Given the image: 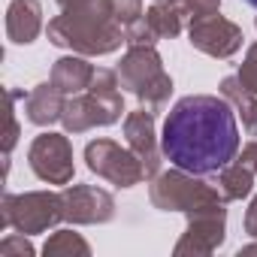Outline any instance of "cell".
Wrapping results in <instances>:
<instances>
[{"label": "cell", "mask_w": 257, "mask_h": 257, "mask_svg": "<svg viewBox=\"0 0 257 257\" xmlns=\"http://www.w3.org/2000/svg\"><path fill=\"white\" fill-rule=\"evenodd\" d=\"M161 152L173 167L197 176L224 170L239 155L236 109L212 94L182 97L164 121Z\"/></svg>", "instance_id": "1"}, {"label": "cell", "mask_w": 257, "mask_h": 257, "mask_svg": "<svg viewBox=\"0 0 257 257\" xmlns=\"http://www.w3.org/2000/svg\"><path fill=\"white\" fill-rule=\"evenodd\" d=\"M46 34L58 49H70L85 58L112 55L124 43V28L112 13V0H79L49 22Z\"/></svg>", "instance_id": "2"}, {"label": "cell", "mask_w": 257, "mask_h": 257, "mask_svg": "<svg viewBox=\"0 0 257 257\" xmlns=\"http://www.w3.org/2000/svg\"><path fill=\"white\" fill-rule=\"evenodd\" d=\"M121 82L115 70L97 67L94 79L88 85V94L67 97L61 124L67 134H85L91 127H109L121 118L124 112V97H121Z\"/></svg>", "instance_id": "3"}, {"label": "cell", "mask_w": 257, "mask_h": 257, "mask_svg": "<svg viewBox=\"0 0 257 257\" xmlns=\"http://www.w3.org/2000/svg\"><path fill=\"white\" fill-rule=\"evenodd\" d=\"M118 82L121 88H127L143 109L149 112H161L170 103L173 94V79L164 70L161 55L155 52V46H131L124 52L121 64H118Z\"/></svg>", "instance_id": "4"}, {"label": "cell", "mask_w": 257, "mask_h": 257, "mask_svg": "<svg viewBox=\"0 0 257 257\" xmlns=\"http://www.w3.org/2000/svg\"><path fill=\"white\" fill-rule=\"evenodd\" d=\"M58 221H64V200L55 191H28V194H4L0 227H13L19 233H46Z\"/></svg>", "instance_id": "5"}, {"label": "cell", "mask_w": 257, "mask_h": 257, "mask_svg": "<svg viewBox=\"0 0 257 257\" xmlns=\"http://www.w3.org/2000/svg\"><path fill=\"white\" fill-rule=\"evenodd\" d=\"M149 197H152V206L161 209V212H188L197 203L224 200L218 185H209L197 173H188V170H179V167L167 170V173H158L149 185Z\"/></svg>", "instance_id": "6"}, {"label": "cell", "mask_w": 257, "mask_h": 257, "mask_svg": "<svg viewBox=\"0 0 257 257\" xmlns=\"http://www.w3.org/2000/svg\"><path fill=\"white\" fill-rule=\"evenodd\" d=\"M188 215V230L185 236L176 242L173 254H194V257H206L215 254L224 245V230H227V209L224 200H206L197 203L194 209L185 212Z\"/></svg>", "instance_id": "7"}, {"label": "cell", "mask_w": 257, "mask_h": 257, "mask_svg": "<svg viewBox=\"0 0 257 257\" xmlns=\"http://www.w3.org/2000/svg\"><path fill=\"white\" fill-rule=\"evenodd\" d=\"M85 164L91 173H97L100 179L118 185V188H134L146 179L143 161L131 152V149H121L112 140H94L85 146Z\"/></svg>", "instance_id": "8"}, {"label": "cell", "mask_w": 257, "mask_h": 257, "mask_svg": "<svg viewBox=\"0 0 257 257\" xmlns=\"http://www.w3.org/2000/svg\"><path fill=\"white\" fill-rule=\"evenodd\" d=\"M28 164L37 179L49 185H70L73 182V146L64 134H40L28 149Z\"/></svg>", "instance_id": "9"}, {"label": "cell", "mask_w": 257, "mask_h": 257, "mask_svg": "<svg viewBox=\"0 0 257 257\" xmlns=\"http://www.w3.org/2000/svg\"><path fill=\"white\" fill-rule=\"evenodd\" d=\"M188 40H191V46L197 52L224 61V58H233L242 49V40L245 37H242V28L239 25H233L230 19H224V16L215 13V16H206V19L191 22Z\"/></svg>", "instance_id": "10"}, {"label": "cell", "mask_w": 257, "mask_h": 257, "mask_svg": "<svg viewBox=\"0 0 257 257\" xmlns=\"http://www.w3.org/2000/svg\"><path fill=\"white\" fill-rule=\"evenodd\" d=\"M64 221L70 224H106L115 218V200L109 191L94 185H67L61 191Z\"/></svg>", "instance_id": "11"}, {"label": "cell", "mask_w": 257, "mask_h": 257, "mask_svg": "<svg viewBox=\"0 0 257 257\" xmlns=\"http://www.w3.org/2000/svg\"><path fill=\"white\" fill-rule=\"evenodd\" d=\"M124 140H127V149L143 161L146 179H155L161 173V158H164V152L158 146V134H155V112H149L143 106L137 112H127Z\"/></svg>", "instance_id": "12"}, {"label": "cell", "mask_w": 257, "mask_h": 257, "mask_svg": "<svg viewBox=\"0 0 257 257\" xmlns=\"http://www.w3.org/2000/svg\"><path fill=\"white\" fill-rule=\"evenodd\" d=\"M43 31V7L40 0H13L7 10V37L16 46H28Z\"/></svg>", "instance_id": "13"}, {"label": "cell", "mask_w": 257, "mask_h": 257, "mask_svg": "<svg viewBox=\"0 0 257 257\" xmlns=\"http://www.w3.org/2000/svg\"><path fill=\"white\" fill-rule=\"evenodd\" d=\"M94 64H88V58L85 55H64V58H58L55 61V67H52V82H55V88L64 94V97H76V94H85L88 91V85H91V79H94Z\"/></svg>", "instance_id": "14"}, {"label": "cell", "mask_w": 257, "mask_h": 257, "mask_svg": "<svg viewBox=\"0 0 257 257\" xmlns=\"http://www.w3.org/2000/svg\"><path fill=\"white\" fill-rule=\"evenodd\" d=\"M64 94L55 88V82H40L28 97H25V112H28V121L37 124V127H49L55 121H61L64 115Z\"/></svg>", "instance_id": "15"}, {"label": "cell", "mask_w": 257, "mask_h": 257, "mask_svg": "<svg viewBox=\"0 0 257 257\" xmlns=\"http://www.w3.org/2000/svg\"><path fill=\"white\" fill-rule=\"evenodd\" d=\"M221 97L230 100V106L236 109V115L242 118V127L248 137H257V94H251L239 76H227L221 82Z\"/></svg>", "instance_id": "16"}, {"label": "cell", "mask_w": 257, "mask_h": 257, "mask_svg": "<svg viewBox=\"0 0 257 257\" xmlns=\"http://www.w3.org/2000/svg\"><path fill=\"white\" fill-rule=\"evenodd\" d=\"M146 19L152 25V31L158 34V40H173L182 34L188 16L182 10L179 0H155V4L146 10Z\"/></svg>", "instance_id": "17"}, {"label": "cell", "mask_w": 257, "mask_h": 257, "mask_svg": "<svg viewBox=\"0 0 257 257\" xmlns=\"http://www.w3.org/2000/svg\"><path fill=\"white\" fill-rule=\"evenodd\" d=\"M254 176H257V173H251V170L242 167L239 161H233V164H227L224 170H218V182H215V185H218L224 203H233V200L248 197L251 188H254Z\"/></svg>", "instance_id": "18"}, {"label": "cell", "mask_w": 257, "mask_h": 257, "mask_svg": "<svg viewBox=\"0 0 257 257\" xmlns=\"http://www.w3.org/2000/svg\"><path fill=\"white\" fill-rule=\"evenodd\" d=\"M43 254L46 257H88L91 254V245L79 233H73V230H55L46 239Z\"/></svg>", "instance_id": "19"}, {"label": "cell", "mask_w": 257, "mask_h": 257, "mask_svg": "<svg viewBox=\"0 0 257 257\" xmlns=\"http://www.w3.org/2000/svg\"><path fill=\"white\" fill-rule=\"evenodd\" d=\"M124 43H127V46H155V43H158V34L152 31L146 13H143L137 22H131V25L124 28Z\"/></svg>", "instance_id": "20"}, {"label": "cell", "mask_w": 257, "mask_h": 257, "mask_svg": "<svg viewBox=\"0 0 257 257\" xmlns=\"http://www.w3.org/2000/svg\"><path fill=\"white\" fill-rule=\"evenodd\" d=\"M0 254L4 257H34V245L28 242V233H10L0 242Z\"/></svg>", "instance_id": "21"}, {"label": "cell", "mask_w": 257, "mask_h": 257, "mask_svg": "<svg viewBox=\"0 0 257 257\" xmlns=\"http://www.w3.org/2000/svg\"><path fill=\"white\" fill-rule=\"evenodd\" d=\"M239 82L251 91V94H257V43L245 52V61H242V67H239Z\"/></svg>", "instance_id": "22"}, {"label": "cell", "mask_w": 257, "mask_h": 257, "mask_svg": "<svg viewBox=\"0 0 257 257\" xmlns=\"http://www.w3.org/2000/svg\"><path fill=\"white\" fill-rule=\"evenodd\" d=\"M188 22H197V19H206V16H215L221 10V0H179Z\"/></svg>", "instance_id": "23"}, {"label": "cell", "mask_w": 257, "mask_h": 257, "mask_svg": "<svg viewBox=\"0 0 257 257\" xmlns=\"http://www.w3.org/2000/svg\"><path fill=\"white\" fill-rule=\"evenodd\" d=\"M112 13H115L118 25L127 28L131 22H137L143 16V0H112Z\"/></svg>", "instance_id": "24"}, {"label": "cell", "mask_w": 257, "mask_h": 257, "mask_svg": "<svg viewBox=\"0 0 257 257\" xmlns=\"http://www.w3.org/2000/svg\"><path fill=\"white\" fill-rule=\"evenodd\" d=\"M19 143V121H16V112L10 109V124H7V140H4V155L10 158V152L16 149Z\"/></svg>", "instance_id": "25"}, {"label": "cell", "mask_w": 257, "mask_h": 257, "mask_svg": "<svg viewBox=\"0 0 257 257\" xmlns=\"http://www.w3.org/2000/svg\"><path fill=\"white\" fill-rule=\"evenodd\" d=\"M236 161H239L242 167H248L251 173H257V143H248V146L236 155Z\"/></svg>", "instance_id": "26"}, {"label": "cell", "mask_w": 257, "mask_h": 257, "mask_svg": "<svg viewBox=\"0 0 257 257\" xmlns=\"http://www.w3.org/2000/svg\"><path fill=\"white\" fill-rule=\"evenodd\" d=\"M245 233H248L251 239H257V194H254L251 206L245 209Z\"/></svg>", "instance_id": "27"}, {"label": "cell", "mask_w": 257, "mask_h": 257, "mask_svg": "<svg viewBox=\"0 0 257 257\" xmlns=\"http://www.w3.org/2000/svg\"><path fill=\"white\" fill-rule=\"evenodd\" d=\"M248 254H257V242H254V245H245V248H239V257H248Z\"/></svg>", "instance_id": "28"}, {"label": "cell", "mask_w": 257, "mask_h": 257, "mask_svg": "<svg viewBox=\"0 0 257 257\" xmlns=\"http://www.w3.org/2000/svg\"><path fill=\"white\" fill-rule=\"evenodd\" d=\"M73 4H79V0H58V7H61V10H67V7H73Z\"/></svg>", "instance_id": "29"}, {"label": "cell", "mask_w": 257, "mask_h": 257, "mask_svg": "<svg viewBox=\"0 0 257 257\" xmlns=\"http://www.w3.org/2000/svg\"><path fill=\"white\" fill-rule=\"evenodd\" d=\"M245 4H248V7H254V10H257V0H245Z\"/></svg>", "instance_id": "30"}, {"label": "cell", "mask_w": 257, "mask_h": 257, "mask_svg": "<svg viewBox=\"0 0 257 257\" xmlns=\"http://www.w3.org/2000/svg\"><path fill=\"white\" fill-rule=\"evenodd\" d=\"M254 28H257V19H254Z\"/></svg>", "instance_id": "31"}]
</instances>
